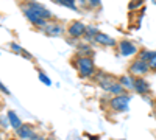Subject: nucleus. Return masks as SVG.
Instances as JSON below:
<instances>
[{
	"instance_id": "9d476101",
	"label": "nucleus",
	"mask_w": 156,
	"mask_h": 140,
	"mask_svg": "<svg viewBox=\"0 0 156 140\" xmlns=\"http://www.w3.org/2000/svg\"><path fill=\"white\" fill-rule=\"evenodd\" d=\"M42 33H45L47 36H51V37H59L64 33V27L59 22H48L47 27L42 30Z\"/></svg>"
},
{
	"instance_id": "0eeeda50",
	"label": "nucleus",
	"mask_w": 156,
	"mask_h": 140,
	"mask_svg": "<svg viewBox=\"0 0 156 140\" xmlns=\"http://www.w3.org/2000/svg\"><path fill=\"white\" fill-rule=\"evenodd\" d=\"M20 9H22V14L27 17V20L33 25L34 28H37V30H44V28L47 27L48 20H45V19H42V17H39L37 14H34V12L30 11L23 3H20Z\"/></svg>"
},
{
	"instance_id": "423d86ee",
	"label": "nucleus",
	"mask_w": 156,
	"mask_h": 140,
	"mask_svg": "<svg viewBox=\"0 0 156 140\" xmlns=\"http://www.w3.org/2000/svg\"><path fill=\"white\" fill-rule=\"evenodd\" d=\"M117 48H119V53L120 56L123 58H133V56H137L140 48L133 42V41H128V39H123L117 44Z\"/></svg>"
},
{
	"instance_id": "7ed1b4c3",
	"label": "nucleus",
	"mask_w": 156,
	"mask_h": 140,
	"mask_svg": "<svg viewBox=\"0 0 156 140\" xmlns=\"http://www.w3.org/2000/svg\"><path fill=\"white\" fill-rule=\"evenodd\" d=\"M22 3L27 6L30 11H33L34 14H37L39 17H42V19H45V20L53 19V12H51L45 5H42V3L34 2V0H25V2H22Z\"/></svg>"
},
{
	"instance_id": "9b49d317",
	"label": "nucleus",
	"mask_w": 156,
	"mask_h": 140,
	"mask_svg": "<svg viewBox=\"0 0 156 140\" xmlns=\"http://www.w3.org/2000/svg\"><path fill=\"white\" fill-rule=\"evenodd\" d=\"M16 135H17L20 140H31V138L36 135V132H34V128H33L31 125L23 123L20 128L16 131Z\"/></svg>"
},
{
	"instance_id": "f3484780",
	"label": "nucleus",
	"mask_w": 156,
	"mask_h": 140,
	"mask_svg": "<svg viewBox=\"0 0 156 140\" xmlns=\"http://www.w3.org/2000/svg\"><path fill=\"white\" fill-rule=\"evenodd\" d=\"M56 5H61L64 8H69V9H73V11H78V6H76V2L78 0H53Z\"/></svg>"
},
{
	"instance_id": "aec40b11",
	"label": "nucleus",
	"mask_w": 156,
	"mask_h": 140,
	"mask_svg": "<svg viewBox=\"0 0 156 140\" xmlns=\"http://www.w3.org/2000/svg\"><path fill=\"white\" fill-rule=\"evenodd\" d=\"M11 50H12V52H16V53H20V55L25 52V50H23L19 44H16V42H14V44H11Z\"/></svg>"
},
{
	"instance_id": "b1692460",
	"label": "nucleus",
	"mask_w": 156,
	"mask_h": 140,
	"mask_svg": "<svg viewBox=\"0 0 156 140\" xmlns=\"http://www.w3.org/2000/svg\"><path fill=\"white\" fill-rule=\"evenodd\" d=\"M0 87H2V92H3L5 95H9V90H8V89L5 87V84H3V83H2V84H0Z\"/></svg>"
},
{
	"instance_id": "dca6fc26",
	"label": "nucleus",
	"mask_w": 156,
	"mask_h": 140,
	"mask_svg": "<svg viewBox=\"0 0 156 140\" xmlns=\"http://www.w3.org/2000/svg\"><path fill=\"white\" fill-rule=\"evenodd\" d=\"M156 56V50H148V48H144V50H140L139 55L136 58L142 59V61H145V62H150L153 58Z\"/></svg>"
},
{
	"instance_id": "a878e982",
	"label": "nucleus",
	"mask_w": 156,
	"mask_h": 140,
	"mask_svg": "<svg viewBox=\"0 0 156 140\" xmlns=\"http://www.w3.org/2000/svg\"><path fill=\"white\" fill-rule=\"evenodd\" d=\"M31 140H47V138H44V137H41V135H34Z\"/></svg>"
},
{
	"instance_id": "bb28decb",
	"label": "nucleus",
	"mask_w": 156,
	"mask_h": 140,
	"mask_svg": "<svg viewBox=\"0 0 156 140\" xmlns=\"http://www.w3.org/2000/svg\"><path fill=\"white\" fill-rule=\"evenodd\" d=\"M153 111H154V112H156V100H154V101H153Z\"/></svg>"
},
{
	"instance_id": "412c9836",
	"label": "nucleus",
	"mask_w": 156,
	"mask_h": 140,
	"mask_svg": "<svg viewBox=\"0 0 156 140\" xmlns=\"http://www.w3.org/2000/svg\"><path fill=\"white\" fill-rule=\"evenodd\" d=\"M9 126H11V123H9L8 117L6 115H2V129H8Z\"/></svg>"
},
{
	"instance_id": "6ab92c4d",
	"label": "nucleus",
	"mask_w": 156,
	"mask_h": 140,
	"mask_svg": "<svg viewBox=\"0 0 156 140\" xmlns=\"http://www.w3.org/2000/svg\"><path fill=\"white\" fill-rule=\"evenodd\" d=\"M37 76H39V80H41V83H44L45 86H51V80L48 78V76H47L44 72H39Z\"/></svg>"
},
{
	"instance_id": "ddd939ff",
	"label": "nucleus",
	"mask_w": 156,
	"mask_h": 140,
	"mask_svg": "<svg viewBox=\"0 0 156 140\" xmlns=\"http://www.w3.org/2000/svg\"><path fill=\"white\" fill-rule=\"evenodd\" d=\"M75 47H76V55L78 56H92V53H94L89 42H80Z\"/></svg>"
},
{
	"instance_id": "4468645a",
	"label": "nucleus",
	"mask_w": 156,
	"mask_h": 140,
	"mask_svg": "<svg viewBox=\"0 0 156 140\" xmlns=\"http://www.w3.org/2000/svg\"><path fill=\"white\" fill-rule=\"evenodd\" d=\"M6 117H8V120H9V123H11V128L14 129V131H17L20 126L23 125L22 123V120H20V117L17 115V114L14 112V111H8L6 112Z\"/></svg>"
},
{
	"instance_id": "6e6552de",
	"label": "nucleus",
	"mask_w": 156,
	"mask_h": 140,
	"mask_svg": "<svg viewBox=\"0 0 156 140\" xmlns=\"http://www.w3.org/2000/svg\"><path fill=\"white\" fill-rule=\"evenodd\" d=\"M94 44L101 45V47H108V48H114V47H117V41L114 39V37H111V36L106 34V33H101V31H98V34L95 36Z\"/></svg>"
},
{
	"instance_id": "cd10ccee",
	"label": "nucleus",
	"mask_w": 156,
	"mask_h": 140,
	"mask_svg": "<svg viewBox=\"0 0 156 140\" xmlns=\"http://www.w3.org/2000/svg\"><path fill=\"white\" fill-rule=\"evenodd\" d=\"M151 2H153V3H156V0H151Z\"/></svg>"
},
{
	"instance_id": "5701e85b",
	"label": "nucleus",
	"mask_w": 156,
	"mask_h": 140,
	"mask_svg": "<svg viewBox=\"0 0 156 140\" xmlns=\"http://www.w3.org/2000/svg\"><path fill=\"white\" fill-rule=\"evenodd\" d=\"M148 64H150V69H151V72H156V56L148 62Z\"/></svg>"
},
{
	"instance_id": "4be33fe9",
	"label": "nucleus",
	"mask_w": 156,
	"mask_h": 140,
	"mask_svg": "<svg viewBox=\"0 0 156 140\" xmlns=\"http://www.w3.org/2000/svg\"><path fill=\"white\" fill-rule=\"evenodd\" d=\"M142 2H144V0H134V2H129V9H136L137 6H140L142 5Z\"/></svg>"
},
{
	"instance_id": "39448f33",
	"label": "nucleus",
	"mask_w": 156,
	"mask_h": 140,
	"mask_svg": "<svg viewBox=\"0 0 156 140\" xmlns=\"http://www.w3.org/2000/svg\"><path fill=\"white\" fill-rule=\"evenodd\" d=\"M86 28H87V25H84L81 20H72V22L67 25L66 33H67V36L70 37V39L78 41V39H83V37H84Z\"/></svg>"
},
{
	"instance_id": "1a4fd4ad",
	"label": "nucleus",
	"mask_w": 156,
	"mask_h": 140,
	"mask_svg": "<svg viewBox=\"0 0 156 140\" xmlns=\"http://www.w3.org/2000/svg\"><path fill=\"white\" fill-rule=\"evenodd\" d=\"M151 90V87H150V83L145 80V76H139V78H136V83H134V92L142 95V97H145L148 95Z\"/></svg>"
},
{
	"instance_id": "f8f14e48",
	"label": "nucleus",
	"mask_w": 156,
	"mask_h": 140,
	"mask_svg": "<svg viewBox=\"0 0 156 140\" xmlns=\"http://www.w3.org/2000/svg\"><path fill=\"white\" fill-rule=\"evenodd\" d=\"M119 83L126 89V90H134V83H136V76H133L131 73H125L119 76Z\"/></svg>"
},
{
	"instance_id": "f03ea898",
	"label": "nucleus",
	"mask_w": 156,
	"mask_h": 140,
	"mask_svg": "<svg viewBox=\"0 0 156 140\" xmlns=\"http://www.w3.org/2000/svg\"><path fill=\"white\" fill-rule=\"evenodd\" d=\"M129 101H131V95L128 94H123V95H115L109 100V109L112 112H117V114H122V112H126L129 109Z\"/></svg>"
},
{
	"instance_id": "a211bd4d",
	"label": "nucleus",
	"mask_w": 156,
	"mask_h": 140,
	"mask_svg": "<svg viewBox=\"0 0 156 140\" xmlns=\"http://www.w3.org/2000/svg\"><path fill=\"white\" fill-rule=\"evenodd\" d=\"M78 2H80V5L87 6V8H97V6H100L101 0H78Z\"/></svg>"
},
{
	"instance_id": "393cba45",
	"label": "nucleus",
	"mask_w": 156,
	"mask_h": 140,
	"mask_svg": "<svg viewBox=\"0 0 156 140\" xmlns=\"http://www.w3.org/2000/svg\"><path fill=\"white\" fill-rule=\"evenodd\" d=\"M22 55H23V56H25V59H33V56H31V55H30V53H27V52H23V53H22Z\"/></svg>"
},
{
	"instance_id": "2eb2a0df",
	"label": "nucleus",
	"mask_w": 156,
	"mask_h": 140,
	"mask_svg": "<svg viewBox=\"0 0 156 140\" xmlns=\"http://www.w3.org/2000/svg\"><path fill=\"white\" fill-rule=\"evenodd\" d=\"M97 34H98L97 27H94V25H87L86 34H84V37H83V41H86V42H89V44H94V39H95Z\"/></svg>"
},
{
	"instance_id": "20e7f679",
	"label": "nucleus",
	"mask_w": 156,
	"mask_h": 140,
	"mask_svg": "<svg viewBox=\"0 0 156 140\" xmlns=\"http://www.w3.org/2000/svg\"><path fill=\"white\" fill-rule=\"evenodd\" d=\"M151 72L150 69V64L145 61H142L139 58L133 59L131 61V64L128 66V73H131L133 76H136V78H139V76H145Z\"/></svg>"
},
{
	"instance_id": "f257e3e1",
	"label": "nucleus",
	"mask_w": 156,
	"mask_h": 140,
	"mask_svg": "<svg viewBox=\"0 0 156 140\" xmlns=\"http://www.w3.org/2000/svg\"><path fill=\"white\" fill-rule=\"evenodd\" d=\"M73 67L78 73V76L83 80H89V78H94L95 73L98 72L95 67V62L92 56H75L73 59Z\"/></svg>"
}]
</instances>
